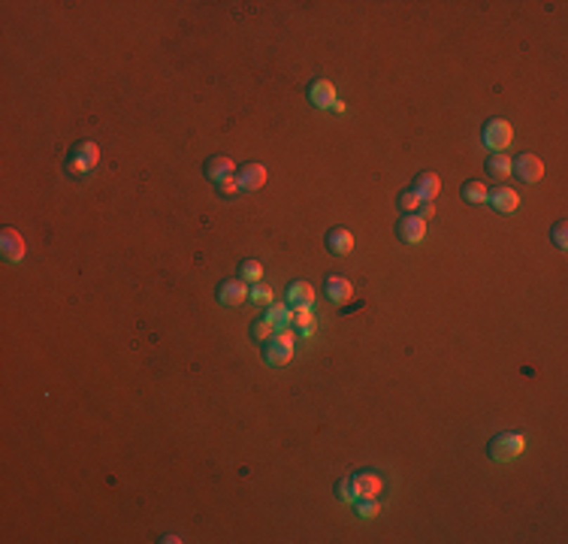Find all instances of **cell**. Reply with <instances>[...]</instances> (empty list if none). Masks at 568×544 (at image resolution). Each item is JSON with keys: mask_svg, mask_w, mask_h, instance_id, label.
I'll return each mask as SVG.
<instances>
[{"mask_svg": "<svg viewBox=\"0 0 568 544\" xmlns=\"http://www.w3.org/2000/svg\"><path fill=\"white\" fill-rule=\"evenodd\" d=\"M523 451H526V439L520 432H499L486 445V453H490L493 462H514V460H520Z\"/></svg>", "mask_w": 568, "mask_h": 544, "instance_id": "obj_1", "label": "cell"}, {"mask_svg": "<svg viewBox=\"0 0 568 544\" xmlns=\"http://www.w3.org/2000/svg\"><path fill=\"white\" fill-rule=\"evenodd\" d=\"M293 332L284 327V330H278L276 336L269 339V345L263 348V360L269 363V366H284V363H290L293 360Z\"/></svg>", "mask_w": 568, "mask_h": 544, "instance_id": "obj_2", "label": "cell"}, {"mask_svg": "<svg viewBox=\"0 0 568 544\" xmlns=\"http://www.w3.org/2000/svg\"><path fill=\"white\" fill-rule=\"evenodd\" d=\"M481 139H484L486 148L505 151V148L511 145V139H514V127H511L505 118H490V121L484 124V130H481Z\"/></svg>", "mask_w": 568, "mask_h": 544, "instance_id": "obj_3", "label": "cell"}, {"mask_svg": "<svg viewBox=\"0 0 568 544\" xmlns=\"http://www.w3.org/2000/svg\"><path fill=\"white\" fill-rule=\"evenodd\" d=\"M511 176H517L526 185H535V181H541L544 176V164L538 155H529V151H523L520 157L511 160Z\"/></svg>", "mask_w": 568, "mask_h": 544, "instance_id": "obj_4", "label": "cell"}, {"mask_svg": "<svg viewBox=\"0 0 568 544\" xmlns=\"http://www.w3.org/2000/svg\"><path fill=\"white\" fill-rule=\"evenodd\" d=\"M218 302H221V306H230V309H236V306H242V302H248V287H245V281H242V278H227V281H221V285H218Z\"/></svg>", "mask_w": 568, "mask_h": 544, "instance_id": "obj_5", "label": "cell"}, {"mask_svg": "<svg viewBox=\"0 0 568 544\" xmlns=\"http://www.w3.org/2000/svg\"><path fill=\"white\" fill-rule=\"evenodd\" d=\"M100 160V148L97 143H79L76 151L70 155V169L73 173H88V169H94Z\"/></svg>", "mask_w": 568, "mask_h": 544, "instance_id": "obj_6", "label": "cell"}, {"mask_svg": "<svg viewBox=\"0 0 568 544\" xmlns=\"http://www.w3.org/2000/svg\"><path fill=\"white\" fill-rule=\"evenodd\" d=\"M0 251H4V257L9 260V264H18V260H25L27 248H25L22 233H18V230H13V227H6L4 233H0Z\"/></svg>", "mask_w": 568, "mask_h": 544, "instance_id": "obj_7", "label": "cell"}, {"mask_svg": "<svg viewBox=\"0 0 568 544\" xmlns=\"http://www.w3.org/2000/svg\"><path fill=\"white\" fill-rule=\"evenodd\" d=\"M351 481H354V490H357V499H378L384 490V481L375 472H357Z\"/></svg>", "mask_w": 568, "mask_h": 544, "instance_id": "obj_8", "label": "cell"}, {"mask_svg": "<svg viewBox=\"0 0 568 544\" xmlns=\"http://www.w3.org/2000/svg\"><path fill=\"white\" fill-rule=\"evenodd\" d=\"M396 236L402 242H408V245H418V242H423V236H426V221L418 215H405L396 227Z\"/></svg>", "mask_w": 568, "mask_h": 544, "instance_id": "obj_9", "label": "cell"}, {"mask_svg": "<svg viewBox=\"0 0 568 544\" xmlns=\"http://www.w3.org/2000/svg\"><path fill=\"white\" fill-rule=\"evenodd\" d=\"M486 203H493L496 212H502V215H511V212L520 209V194H517L514 188H496L490 197H486Z\"/></svg>", "mask_w": 568, "mask_h": 544, "instance_id": "obj_10", "label": "cell"}, {"mask_svg": "<svg viewBox=\"0 0 568 544\" xmlns=\"http://www.w3.org/2000/svg\"><path fill=\"white\" fill-rule=\"evenodd\" d=\"M239 185H242V190H260L263 185H266V179H269V173H266V167L263 164H245V167H239Z\"/></svg>", "mask_w": 568, "mask_h": 544, "instance_id": "obj_11", "label": "cell"}, {"mask_svg": "<svg viewBox=\"0 0 568 544\" xmlns=\"http://www.w3.org/2000/svg\"><path fill=\"white\" fill-rule=\"evenodd\" d=\"M309 100L318 109H333V103H336V88H333V82H327V79H314L309 85Z\"/></svg>", "mask_w": 568, "mask_h": 544, "instance_id": "obj_12", "label": "cell"}, {"mask_svg": "<svg viewBox=\"0 0 568 544\" xmlns=\"http://www.w3.org/2000/svg\"><path fill=\"white\" fill-rule=\"evenodd\" d=\"M227 176H236V164L227 157V155H218V157H209L206 160V179L209 181H224Z\"/></svg>", "mask_w": 568, "mask_h": 544, "instance_id": "obj_13", "label": "cell"}, {"mask_svg": "<svg viewBox=\"0 0 568 544\" xmlns=\"http://www.w3.org/2000/svg\"><path fill=\"white\" fill-rule=\"evenodd\" d=\"M327 248L333 251V254H339V257L351 254V248H354V236H351V230H344V227H333L330 233H327Z\"/></svg>", "mask_w": 568, "mask_h": 544, "instance_id": "obj_14", "label": "cell"}, {"mask_svg": "<svg viewBox=\"0 0 568 544\" xmlns=\"http://www.w3.org/2000/svg\"><path fill=\"white\" fill-rule=\"evenodd\" d=\"M411 190L420 200H435V197H439V190H441V179L435 176V173H420L418 179H414V188Z\"/></svg>", "mask_w": 568, "mask_h": 544, "instance_id": "obj_15", "label": "cell"}, {"mask_svg": "<svg viewBox=\"0 0 568 544\" xmlns=\"http://www.w3.org/2000/svg\"><path fill=\"white\" fill-rule=\"evenodd\" d=\"M323 290H327V297L333 302H348L354 297V287L348 278H339V276H330L327 281H323Z\"/></svg>", "mask_w": 568, "mask_h": 544, "instance_id": "obj_16", "label": "cell"}, {"mask_svg": "<svg viewBox=\"0 0 568 544\" xmlns=\"http://www.w3.org/2000/svg\"><path fill=\"white\" fill-rule=\"evenodd\" d=\"M484 169H486V176H493V179H505V176H511V157L505 155V151H493V155L486 157Z\"/></svg>", "mask_w": 568, "mask_h": 544, "instance_id": "obj_17", "label": "cell"}, {"mask_svg": "<svg viewBox=\"0 0 568 544\" xmlns=\"http://www.w3.org/2000/svg\"><path fill=\"white\" fill-rule=\"evenodd\" d=\"M288 302H290V306H311V302H314V287L309 285V281H290Z\"/></svg>", "mask_w": 568, "mask_h": 544, "instance_id": "obj_18", "label": "cell"}, {"mask_svg": "<svg viewBox=\"0 0 568 544\" xmlns=\"http://www.w3.org/2000/svg\"><path fill=\"white\" fill-rule=\"evenodd\" d=\"M486 197H490V190H486L484 181L472 179V181H465V185H463V200H465V203H469V206L486 203Z\"/></svg>", "mask_w": 568, "mask_h": 544, "instance_id": "obj_19", "label": "cell"}, {"mask_svg": "<svg viewBox=\"0 0 568 544\" xmlns=\"http://www.w3.org/2000/svg\"><path fill=\"white\" fill-rule=\"evenodd\" d=\"M290 324H293V327H299L302 336H309V332L314 330L311 306H293V311H290Z\"/></svg>", "mask_w": 568, "mask_h": 544, "instance_id": "obj_20", "label": "cell"}, {"mask_svg": "<svg viewBox=\"0 0 568 544\" xmlns=\"http://www.w3.org/2000/svg\"><path fill=\"white\" fill-rule=\"evenodd\" d=\"M266 320H269V324L276 327V330H284V327L290 324V309L284 306V302H272L269 311H266Z\"/></svg>", "mask_w": 568, "mask_h": 544, "instance_id": "obj_21", "label": "cell"}, {"mask_svg": "<svg viewBox=\"0 0 568 544\" xmlns=\"http://www.w3.org/2000/svg\"><path fill=\"white\" fill-rule=\"evenodd\" d=\"M239 278L242 281H260L263 278V264H260V260H242Z\"/></svg>", "mask_w": 568, "mask_h": 544, "instance_id": "obj_22", "label": "cell"}, {"mask_svg": "<svg viewBox=\"0 0 568 544\" xmlns=\"http://www.w3.org/2000/svg\"><path fill=\"white\" fill-rule=\"evenodd\" d=\"M272 336H276V327H272L266 318H260V320L251 324V339H254V342H269Z\"/></svg>", "mask_w": 568, "mask_h": 544, "instance_id": "obj_23", "label": "cell"}, {"mask_svg": "<svg viewBox=\"0 0 568 544\" xmlns=\"http://www.w3.org/2000/svg\"><path fill=\"white\" fill-rule=\"evenodd\" d=\"M248 299L251 302H254V306H272V287L269 285H260V281H257V287L254 290H248Z\"/></svg>", "mask_w": 568, "mask_h": 544, "instance_id": "obj_24", "label": "cell"}, {"mask_svg": "<svg viewBox=\"0 0 568 544\" xmlns=\"http://www.w3.org/2000/svg\"><path fill=\"white\" fill-rule=\"evenodd\" d=\"M420 203H423V200H420L418 194H414V190H402V197H399V209L405 212V215H414V212L420 209Z\"/></svg>", "mask_w": 568, "mask_h": 544, "instance_id": "obj_25", "label": "cell"}, {"mask_svg": "<svg viewBox=\"0 0 568 544\" xmlns=\"http://www.w3.org/2000/svg\"><path fill=\"white\" fill-rule=\"evenodd\" d=\"M336 496H339L342 502H348V505H354V502H357V490H354V481H351V478H342V481H339Z\"/></svg>", "mask_w": 568, "mask_h": 544, "instance_id": "obj_26", "label": "cell"}, {"mask_svg": "<svg viewBox=\"0 0 568 544\" xmlns=\"http://www.w3.org/2000/svg\"><path fill=\"white\" fill-rule=\"evenodd\" d=\"M239 190H242L239 176H227L224 181H218V194H221V197H236Z\"/></svg>", "mask_w": 568, "mask_h": 544, "instance_id": "obj_27", "label": "cell"}, {"mask_svg": "<svg viewBox=\"0 0 568 544\" xmlns=\"http://www.w3.org/2000/svg\"><path fill=\"white\" fill-rule=\"evenodd\" d=\"M550 239H553V245L560 248V251H565V248H568V224H565V221H556V227H553Z\"/></svg>", "mask_w": 568, "mask_h": 544, "instance_id": "obj_28", "label": "cell"}, {"mask_svg": "<svg viewBox=\"0 0 568 544\" xmlns=\"http://www.w3.org/2000/svg\"><path fill=\"white\" fill-rule=\"evenodd\" d=\"M354 505H357L360 517H366V520H372L375 514H378V499H357Z\"/></svg>", "mask_w": 568, "mask_h": 544, "instance_id": "obj_29", "label": "cell"}, {"mask_svg": "<svg viewBox=\"0 0 568 544\" xmlns=\"http://www.w3.org/2000/svg\"><path fill=\"white\" fill-rule=\"evenodd\" d=\"M432 215H435V206H432V200H423V203H420V209H418V218L430 221Z\"/></svg>", "mask_w": 568, "mask_h": 544, "instance_id": "obj_30", "label": "cell"}, {"mask_svg": "<svg viewBox=\"0 0 568 544\" xmlns=\"http://www.w3.org/2000/svg\"><path fill=\"white\" fill-rule=\"evenodd\" d=\"M357 309H363V299H357V302H342V315H351V311H357Z\"/></svg>", "mask_w": 568, "mask_h": 544, "instance_id": "obj_31", "label": "cell"}]
</instances>
